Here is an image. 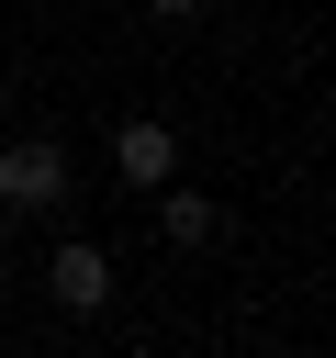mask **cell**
I'll return each instance as SVG.
<instances>
[{
	"mask_svg": "<svg viewBox=\"0 0 336 358\" xmlns=\"http://www.w3.org/2000/svg\"><path fill=\"white\" fill-rule=\"evenodd\" d=\"M67 201V145L56 134H11L0 145V213H56Z\"/></svg>",
	"mask_w": 336,
	"mask_h": 358,
	"instance_id": "6da1fadb",
	"label": "cell"
},
{
	"mask_svg": "<svg viewBox=\"0 0 336 358\" xmlns=\"http://www.w3.org/2000/svg\"><path fill=\"white\" fill-rule=\"evenodd\" d=\"M112 168H123V190H157V179H179V134L134 112V123L112 134Z\"/></svg>",
	"mask_w": 336,
	"mask_h": 358,
	"instance_id": "7a4b0ae2",
	"label": "cell"
},
{
	"mask_svg": "<svg viewBox=\"0 0 336 358\" xmlns=\"http://www.w3.org/2000/svg\"><path fill=\"white\" fill-rule=\"evenodd\" d=\"M45 280H56V302H67V313H101V302H112V257H101L90 235H67Z\"/></svg>",
	"mask_w": 336,
	"mask_h": 358,
	"instance_id": "3957f363",
	"label": "cell"
},
{
	"mask_svg": "<svg viewBox=\"0 0 336 358\" xmlns=\"http://www.w3.org/2000/svg\"><path fill=\"white\" fill-rule=\"evenodd\" d=\"M146 201H157V224H168V246H213V224H224V213H213L202 190H168V179H157Z\"/></svg>",
	"mask_w": 336,
	"mask_h": 358,
	"instance_id": "277c9868",
	"label": "cell"
},
{
	"mask_svg": "<svg viewBox=\"0 0 336 358\" xmlns=\"http://www.w3.org/2000/svg\"><path fill=\"white\" fill-rule=\"evenodd\" d=\"M146 11H202V0H146Z\"/></svg>",
	"mask_w": 336,
	"mask_h": 358,
	"instance_id": "5b68a950",
	"label": "cell"
}]
</instances>
